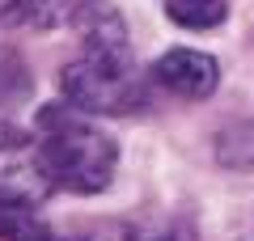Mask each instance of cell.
<instances>
[{
  "label": "cell",
  "instance_id": "5b68a950",
  "mask_svg": "<svg viewBox=\"0 0 254 241\" xmlns=\"http://www.w3.org/2000/svg\"><path fill=\"white\" fill-rule=\"evenodd\" d=\"M72 26L81 30L85 47H127V26L110 0H76Z\"/></svg>",
  "mask_w": 254,
  "mask_h": 241
},
{
  "label": "cell",
  "instance_id": "6da1fadb",
  "mask_svg": "<svg viewBox=\"0 0 254 241\" xmlns=\"http://www.w3.org/2000/svg\"><path fill=\"white\" fill-rule=\"evenodd\" d=\"M38 127V152L51 174L55 186L72 190V195H98L110 186L119 165V144L102 127L81 119L68 102H51L34 115Z\"/></svg>",
  "mask_w": 254,
  "mask_h": 241
},
{
  "label": "cell",
  "instance_id": "7a4b0ae2",
  "mask_svg": "<svg viewBox=\"0 0 254 241\" xmlns=\"http://www.w3.org/2000/svg\"><path fill=\"white\" fill-rule=\"evenodd\" d=\"M60 89L68 106L89 115H136L148 106V80L140 76L131 47H85L64 63Z\"/></svg>",
  "mask_w": 254,
  "mask_h": 241
},
{
  "label": "cell",
  "instance_id": "52a82bcc",
  "mask_svg": "<svg viewBox=\"0 0 254 241\" xmlns=\"http://www.w3.org/2000/svg\"><path fill=\"white\" fill-rule=\"evenodd\" d=\"M0 241H51V229L38 216V203L0 195Z\"/></svg>",
  "mask_w": 254,
  "mask_h": 241
},
{
  "label": "cell",
  "instance_id": "3957f363",
  "mask_svg": "<svg viewBox=\"0 0 254 241\" xmlns=\"http://www.w3.org/2000/svg\"><path fill=\"white\" fill-rule=\"evenodd\" d=\"M51 190H55V182H51V174H47V165H43L38 140L26 135V131L4 127V131H0V195L43 203Z\"/></svg>",
  "mask_w": 254,
  "mask_h": 241
},
{
  "label": "cell",
  "instance_id": "ba28073f",
  "mask_svg": "<svg viewBox=\"0 0 254 241\" xmlns=\"http://www.w3.org/2000/svg\"><path fill=\"white\" fill-rule=\"evenodd\" d=\"M225 0H165V17L182 30H212L225 21Z\"/></svg>",
  "mask_w": 254,
  "mask_h": 241
},
{
  "label": "cell",
  "instance_id": "8992f818",
  "mask_svg": "<svg viewBox=\"0 0 254 241\" xmlns=\"http://www.w3.org/2000/svg\"><path fill=\"white\" fill-rule=\"evenodd\" d=\"M76 0H0V21L21 30H55L72 21Z\"/></svg>",
  "mask_w": 254,
  "mask_h": 241
},
{
  "label": "cell",
  "instance_id": "277c9868",
  "mask_svg": "<svg viewBox=\"0 0 254 241\" xmlns=\"http://www.w3.org/2000/svg\"><path fill=\"white\" fill-rule=\"evenodd\" d=\"M153 80L161 85V89L178 93V98H212L220 85V68L212 55L203 51H190V47H174V51H165L161 60L153 63Z\"/></svg>",
  "mask_w": 254,
  "mask_h": 241
},
{
  "label": "cell",
  "instance_id": "9c48e42d",
  "mask_svg": "<svg viewBox=\"0 0 254 241\" xmlns=\"http://www.w3.org/2000/svg\"><path fill=\"white\" fill-rule=\"evenodd\" d=\"M123 241H195V229L187 220H140Z\"/></svg>",
  "mask_w": 254,
  "mask_h": 241
}]
</instances>
